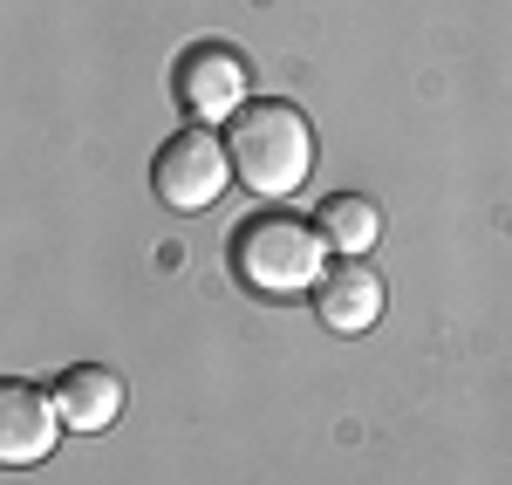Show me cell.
Listing matches in <instances>:
<instances>
[{
  "label": "cell",
  "mask_w": 512,
  "mask_h": 485,
  "mask_svg": "<svg viewBox=\"0 0 512 485\" xmlns=\"http://www.w3.org/2000/svg\"><path fill=\"white\" fill-rule=\"evenodd\" d=\"M55 410H62V424L69 431H82V438H96V431H110L123 417V376L103 363H69L55 383Z\"/></svg>",
  "instance_id": "cell-7"
},
{
  "label": "cell",
  "mask_w": 512,
  "mask_h": 485,
  "mask_svg": "<svg viewBox=\"0 0 512 485\" xmlns=\"http://www.w3.org/2000/svg\"><path fill=\"white\" fill-rule=\"evenodd\" d=\"M62 410H55V390H41V383H0V465L7 472H28L41 465L48 451L62 445Z\"/></svg>",
  "instance_id": "cell-5"
},
{
  "label": "cell",
  "mask_w": 512,
  "mask_h": 485,
  "mask_svg": "<svg viewBox=\"0 0 512 485\" xmlns=\"http://www.w3.org/2000/svg\"><path fill=\"white\" fill-rule=\"evenodd\" d=\"M315 226L335 260H369V246L383 240V205L369 192H328L315 205Z\"/></svg>",
  "instance_id": "cell-8"
},
{
  "label": "cell",
  "mask_w": 512,
  "mask_h": 485,
  "mask_svg": "<svg viewBox=\"0 0 512 485\" xmlns=\"http://www.w3.org/2000/svg\"><path fill=\"white\" fill-rule=\"evenodd\" d=\"M171 96H178V110L192 123H233L246 103H253V69H246V55L226 48V41H198L185 48L178 62H171Z\"/></svg>",
  "instance_id": "cell-4"
},
{
  "label": "cell",
  "mask_w": 512,
  "mask_h": 485,
  "mask_svg": "<svg viewBox=\"0 0 512 485\" xmlns=\"http://www.w3.org/2000/svg\"><path fill=\"white\" fill-rule=\"evenodd\" d=\"M226 151H233V178L246 192L287 205L315 178V123L301 117L287 96H253L226 123Z\"/></svg>",
  "instance_id": "cell-1"
},
{
  "label": "cell",
  "mask_w": 512,
  "mask_h": 485,
  "mask_svg": "<svg viewBox=\"0 0 512 485\" xmlns=\"http://www.w3.org/2000/svg\"><path fill=\"white\" fill-rule=\"evenodd\" d=\"M233 274L246 294L260 301H294V294H315L328 274V240H321L315 219H294L287 205H267L253 219H239L233 233Z\"/></svg>",
  "instance_id": "cell-2"
},
{
  "label": "cell",
  "mask_w": 512,
  "mask_h": 485,
  "mask_svg": "<svg viewBox=\"0 0 512 485\" xmlns=\"http://www.w3.org/2000/svg\"><path fill=\"white\" fill-rule=\"evenodd\" d=\"M226 185H233V151H226V137L205 130V123L171 130L164 151L151 158V192H158L171 212H205Z\"/></svg>",
  "instance_id": "cell-3"
},
{
  "label": "cell",
  "mask_w": 512,
  "mask_h": 485,
  "mask_svg": "<svg viewBox=\"0 0 512 485\" xmlns=\"http://www.w3.org/2000/svg\"><path fill=\"white\" fill-rule=\"evenodd\" d=\"M390 308V281L369 260H328V274L315 287V315L328 335H369Z\"/></svg>",
  "instance_id": "cell-6"
}]
</instances>
